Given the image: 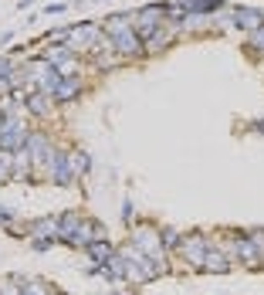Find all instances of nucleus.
Returning <instances> with one entry per match:
<instances>
[{
	"label": "nucleus",
	"mask_w": 264,
	"mask_h": 295,
	"mask_svg": "<svg viewBox=\"0 0 264 295\" xmlns=\"http://www.w3.org/2000/svg\"><path fill=\"white\" fill-rule=\"evenodd\" d=\"M166 27V7L163 3H146L139 14H135V34L142 41H149L156 31Z\"/></svg>",
	"instance_id": "nucleus-1"
},
{
	"label": "nucleus",
	"mask_w": 264,
	"mask_h": 295,
	"mask_svg": "<svg viewBox=\"0 0 264 295\" xmlns=\"http://www.w3.org/2000/svg\"><path fill=\"white\" fill-rule=\"evenodd\" d=\"M102 34V27L95 20H81L78 27H71V48H92V41Z\"/></svg>",
	"instance_id": "nucleus-2"
},
{
	"label": "nucleus",
	"mask_w": 264,
	"mask_h": 295,
	"mask_svg": "<svg viewBox=\"0 0 264 295\" xmlns=\"http://www.w3.org/2000/svg\"><path fill=\"white\" fill-rule=\"evenodd\" d=\"M234 24L247 27V31H258V27H264V14L254 7H234Z\"/></svg>",
	"instance_id": "nucleus-3"
},
{
	"label": "nucleus",
	"mask_w": 264,
	"mask_h": 295,
	"mask_svg": "<svg viewBox=\"0 0 264 295\" xmlns=\"http://www.w3.org/2000/svg\"><path fill=\"white\" fill-rule=\"evenodd\" d=\"M187 14H210V10H220L224 0H180Z\"/></svg>",
	"instance_id": "nucleus-4"
},
{
	"label": "nucleus",
	"mask_w": 264,
	"mask_h": 295,
	"mask_svg": "<svg viewBox=\"0 0 264 295\" xmlns=\"http://www.w3.org/2000/svg\"><path fill=\"white\" fill-rule=\"evenodd\" d=\"M81 92V81L78 78H61V85L55 88V102H68V98H75Z\"/></svg>",
	"instance_id": "nucleus-5"
},
{
	"label": "nucleus",
	"mask_w": 264,
	"mask_h": 295,
	"mask_svg": "<svg viewBox=\"0 0 264 295\" xmlns=\"http://www.w3.org/2000/svg\"><path fill=\"white\" fill-rule=\"evenodd\" d=\"M31 109H34L38 116L51 112V98H48V92H38V95H31Z\"/></svg>",
	"instance_id": "nucleus-6"
},
{
	"label": "nucleus",
	"mask_w": 264,
	"mask_h": 295,
	"mask_svg": "<svg viewBox=\"0 0 264 295\" xmlns=\"http://www.w3.org/2000/svg\"><path fill=\"white\" fill-rule=\"evenodd\" d=\"M203 265H207L210 272H227V261H224L220 255H217V251H213V255L207 251V258H203Z\"/></svg>",
	"instance_id": "nucleus-7"
},
{
	"label": "nucleus",
	"mask_w": 264,
	"mask_h": 295,
	"mask_svg": "<svg viewBox=\"0 0 264 295\" xmlns=\"http://www.w3.org/2000/svg\"><path fill=\"white\" fill-rule=\"evenodd\" d=\"M251 48H264V27L254 31V38H251Z\"/></svg>",
	"instance_id": "nucleus-8"
}]
</instances>
